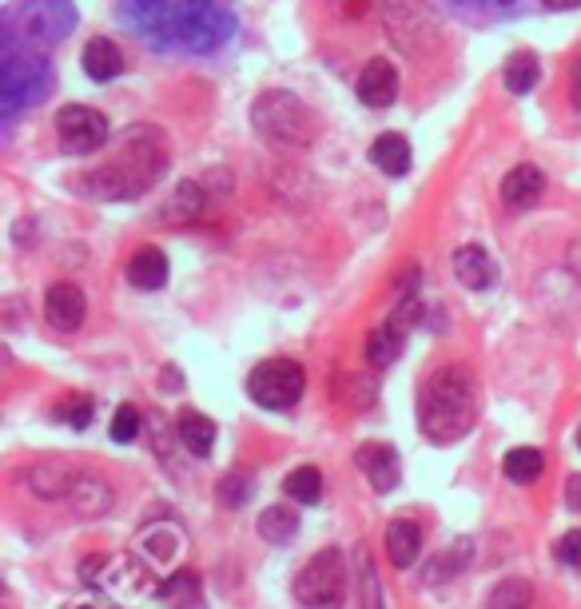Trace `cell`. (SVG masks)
Here are the masks:
<instances>
[{"instance_id": "obj_1", "label": "cell", "mask_w": 581, "mask_h": 609, "mask_svg": "<svg viewBox=\"0 0 581 609\" xmlns=\"http://www.w3.org/2000/svg\"><path fill=\"white\" fill-rule=\"evenodd\" d=\"M120 16L155 53L211 56L240 28L231 0H120Z\"/></svg>"}, {"instance_id": "obj_2", "label": "cell", "mask_w": 581, "mask_h": 609, "mask_svg": "<svg viewBox=\"0 0 581 609\" xmlns=\"http://www.w3.org/2000/svg\"><path fill=\"white\" fill-rule=\"evenodd\" d=\"M164 168H167L164 140L152 128H136L124 136L116 160H108L104 168H96L89 175H77V180H89V184L77 187L96 199H136L160 180Z\"/></svg>"}, {"instance_id": "obj_3", "label": "cell", "mask_w": 581, "mask_h": 609, "mask_svg": "<svg viewBox=\"0 0 581 609\" xmlns=\"http://www.w3.org/2000/svg\"><path fill=\"white\" fill-rule=\"evenodd\" d=\"M478 423V394H474L470 375L462 367H442L434 370L418 394V426L430 443H458L466 438Z\"/></svg>"}, {"instance_id": "obj_4", "label": "cell", "mask_w": 581, "mask_h": 609, "mask_svg": "<svg viewBox=\"0 0 581 609\" xmlns=\"http://www.w3.org/2000/svg\"><path fill=\"white\" fill-rule=\"evenodd\" d=\"M77 28L72 0H16L0 21V44L12 48H53Z\"/></svg>"}, {"instance_id": "obj_5", "label": "cell", "mask_w": 581, "mask_h": 609, "mask_svg": "<svg viewBox=\"0 0 581 609\" xmlns=\"http://www.w3.org/2000/svg\"><path fill=\"white\" fill-rule=\"evenodd\" d=\"M48 88H53V68H48L45 53L0 44V108L9 120L21 116L24 108L40 104L48 96Z\"/></svg>"}, {"instance_id": "obj_6", "label": "cell", "mask_w": 581, "mask_h": 609, "mask_svg": "<svg viewBox=\"0 0 581 609\" xmlns=\"http://www.w3.org/2000/svg\"><path fill=\"white\" fill-rule=\"evenodd\" d=\"M255 131L275 148H307L315 140V120L291 92H264L255 100Z\"/></svg>"}, {"instance_id": "obj_7", "label": "cell", "mask_w": 581, "mask_h": 609, "mask_svg": "<svg viewBox=\"0 0 581 609\" xmlns=\"http://www.w3.org/2000/svg\"><path fill=\"white\" fill-rule=\"evenodd\" d=\"M307 391V375L295 359H267L247 375V394L264 411H291Z\"/></svg>"}, {"instance_id": "obj_8", "label": "cell", "mask_w": 581, "mask_h": 609, "mask_svg": "<svg viewBox=\"0 0 581 609\" xmlns=\"http://www.w3.org/2000/svg\"><path fill=\"white\" fill-rule=\"evenodd\" d=\"M347 594V562L339 550H323L295 574V598L307 609H339Z\"/></svg>"}, {"instance_id": "obj_9", "label": "cell", "mask_w": 581, "mask_h": 609, "mask_svg": "<svg viewBox=\"0 0 581 609\" xmlns=\"http://www.w3.org/2000/svg\"><path fill=\"white\" fill-rule=\"evenodd\" d=\"M108 116L89 104H68L56 112V136L68 156H92L108 143Z\"/></svg>"}, {"instance_id": "obj_10", "label": "cell", "mask_w": 581, "mask_h": 609, "mask_svg": "<svg viewBox=\"0 0 581 609\" xmlns=\"http://www.w3.org/2000/svg\"><path fill=\"white\" fill-rule=\"evenodd\" d=\"M418 315H422L418 299H403L383 326H374L371 338H367V363H371L374 370H386L398 355H403L406 335H410V326L418 323Z\"/></svg>"}, {"instance_id": "obj_11", "label": "cell", "mask_w": 581, "mask_h": 609, "mask_svg": "<svg viewBox=\"0 0 581 609\" xmlns=\"http://www.w3.org/2000/svg\"><path fill=\"white\" fill-rule=\"evenodd\" d=\"M355 467L367 474V482H371L379 494L395 490L398 479H403V470H398V450L386 447V443H362V447L355 450Z\"/></svg>"}, {"instance_id": "obj_12", "label": "cell", "mask_w": 581, "mask_h": 609, "mask_svg": "<svg viewBox=\"0 0 581 609\" xmlns=\"http://www.w3.org/2000/svg\"><path fill=\"white\" fill-rule=\"evenodd\" d=\"M355 92H359V100L367 104V108H391L398 96V72L391 60H383V56H374V60H367V68L359 72V84H355Z\"/></svg>"}, {"instance_id": "obj_13", "label": "cell", "mask_w": 581, "mask_h": 609, "mask_svg": "<svg viewBox=\"0 0 581 609\" xmlns=\"http://www.w3.org/2000/svg\"><path fill=\"white\" fill-rule=\"evenodd\" d=\"M89 315V299L77 284H53L45 295V319L56 331H77Z\"/></svg>"}, {"instance_id": "obj_14", "label": "cell", "mask_w": 581, "mask_h": 609, "mask_svg": "<svg viewBox=\"0 0 581 609\" xmlns=\"http://www.w3.org/2000/svg\"><path fill=\"white\" fill-rule=\"evenodd\" d=\"M65 502L72 506V514H80V518H100V514L112 510V502H116V494H112V486L100 474H72V486H68Z\"/></svg>"}, {"instance_id": "obj_15", "label": "cell", "mask_w": 581, "mask_h": 609, "mask_svg": "<svg viewBox=\"0 0 581 609\" xmlns=\"http://www.w3.org/2000/svg\"><path fill=\"white\" fill-rule=\"evenodd\" d=\"M546 192V175L537 172L534 163H518L514 172L502 180V204L510 211H530Z\"/></svg>"}, {"instance_id": "obj_16", "label": "cell", "mask_w": 581, "mask_h": 609, "mask_svg": "<svg viewBox=\"0 0 581 609\" xmlns=\"http://www.w3.org/2000/svg\"><path fill=\"white\" fill-rule=\"evenodd\" d=\"M454 275H458L462 287H470V291H486V287L498 279V263L490 260V251L486 248L466 243V248L454 251Z\"/></svg>"}, {"instance_id": "obj_17", "label": "cell", "mask_w": 581, "mask_h": 609, "mask_svg": "<svg viewBox=\"0 0 581 609\" xmlns=\"http://www.w3.org/2000/svg\"><path fill=\"white\" fill-rule=\"evenodd\" d=\"M386 554L398 570L415 566L418 554H422V526L410 522V518H395L386 526Z\"/></svg>"}, {"instance_id": "obj_18", "label": "cell", "mask_w": 581, "mask_h": 609, "mask_svg": "<svg viewBox=\"0 0 581 609\" xmlns=\"http://www.w3.org/2000/svg\"><path fill=\"white\" fill-rule=\"evenodd\" d=\"M84 72H89L96 84H108V80H116L124 72V53L108 41V36H92V41L84 44Z\"/></svg>"}, {"instance_id": "obj_19", "label": "cell", "mask_w": 581, "mask_h": 609, "mask_svg": "<svg viewBox=\"0 0 581 609\" xmlns=\"http://www.w3.org/2000/svg\"><path fill=\"white\" fill-rule=\"evenodd\" d=\"M470 558H474V542H470V538H458V542L450 545V550L434 554L427 566H422V582H427V586H442V582L458 577L462 570L470 566Z\"/></svg>"}, {"instance_id": "obj_20", "label": "cell", "mask_w": 581, "mask_h": 609, "mask_svg": "<svg viewBox=\"0 0 581 609\" xmlns=\"http://www.w3.org/2000/svg\"><path fill=\"white\" fill-rule=\"evenodd\" d=\"M128 284L140 291H160L167 284V255L160 248H140L128 263Z\"/></svg>"}, {"instance_id": "obj_21", "label": "cell", "mask_w": 581, "mask_h": 609, "mask_svg": "<svg viewBox=\"0 0 581 609\" xmlns=\"http://www.w3.org/2000/svg\"><path fill=\"white\" fill-rule=\"evenodd\" d=\"M371 163L386 175L410 172V143H406V136H398V131H383V136L371 143Z\"/></svg>"}, {"instance_id": "obj_22", "label": "cell", "mask_w": 581, "mask_h": 609, "mask_svg": "<svg viewBox=\"0 0 581 609\" xmlns=\"http://www.w3.org/2000/svg\"><path fill=\"white\" fill-rule=\"evenodd\" d=\"M216 423H211L208 414H199V411H184L179 414V443H184L187 450L196 458H208L211 450H216Z\"/></svg>"}, {"instance_id": "obj_23", "label": "cell", "mask_w": 581, "mask_h": 609, "mask_svg": "<svg viewBox=\"0 0 581 609\" xmlns=\"http://www.w3.org/2000/svg\"><path fill=\"white\" fill-rule=\"evenodd\" d=\"M160 598L172 609H204V582L191 570H179V574H172L160 586Z\"/></svg>"}, {"instance_id": "obj_24", "label": "cell", "mask_w": 581, "mask_h": 609, "mask_svg": "<svg viewBox=\"0 0 581 609\" xmlns=\"http://www.w3.org/2000/svg\"><path fill=\"white\" fill-rule=\"evenodd\" d=\"M259 533H264V542H271V545L295 542V533H299V514L291 510L287 502H279V506H267V510L259 514Z\"/></svg>"}, {"instance_id": "obj_25", "label": "cell", "mask_w": 581, "mask_h": 609, "mask_svg": "<svg viewBox=\"0 0 581 609\" xmlns=\"http://www.w3.org/2000/svg\"><path fill=\"white\" fill-rule=\"evenodd\" d=\"M530 0H446L450 12L470 16V21H498V16H514L526 9Z\"/></svg>"}, {"instance_id": "obj_26", "label": "cell", "mask_w": 581, "mask_h": 609, "mask_svg": "<svg viewBox=\"0 0 581 609\" xmlns=\"http://www.w3.org/2000/svg\"><path fill=\"white\" fill-rule=\"evenodd\" d=\"M537 77H542V65H537V56L526 53V48L510 56V60H506V68H502V80H506V88H510L514 96H526V92H534Z\"/></svg>"}, {"instance_id": "obj_27", "label": "cell", "mask_w": 581, "mask_h": 609, "mask_svg": "<svg viewBox=\"0 0 581 609\" xmlns=\"http://www.w3.org/2000/svg\"><path fill=\"white\" fill-rule=\"evenodd\" d=\"M502 470H506V479H510V482H518V486H530V482L542 479L546 458H542V450H534V447H518V450H510V455L502 458Z\"/></svg>"}, {"instance_id": "obj_28", "label": "cell", "mask_w": 581, "mask_h": 609, "mask_svg": "<svg viewBox=\"0 0 581 609\" xmlns=\"http://www.w3.org/2000/svg\"><path fill=\"white\" fill-rule=\"evenodd\" d=\"M283 494L287 498L303 502V506H315V502L323 498V474H318V467L291 470V474L283 479Z\"/></svg>"}, {"instance_id": "obj_29", "label": "cell", "mask_w": 581, "mask_h": 609, "mask_svg": "<svg viewBox=\"0 0 581 609\" xmlns=\"http://www.w3.org/2000/svg\"><path fill=\"white\" fill-rule=\"evenodd\" d=\"M486 609H534V586L526 577H510L490 594V606Z\"/></svg>"}, {"instance_id": "obj_30", "label": "cell", "mask_w": 581, "mask_h": 609, "mask_svg": "<svg viewBox=\"0 0 581 609\" xmlns=\"http://www.w3.org/2000/svg\"><path fill=\"white\" fill-rule=\"evenodd\" d=\"M72 474H77V470H68V467H36L33 474H28V482H33V490L40 498H65L68 486H72Z\"/></svg>"}, {"instance_id": "obj_31", "label": "cell", "mask_w": 581, "mask_h": 609, "mask_svg": "<svg viewBox=\"0 0 581 609\" xmlns=\"http://www.w3.org/2000/svg\"><path fill=\"white\" fill-rule=\"evenodd\" d=\"M355 574H359V609H383V586H379V574H374L367 550H359Z\"/></svg>"}, {"instance_id": "obj_32", "label": "cell", "mask_w": 581, "mask_h": 609, "mask_svg": "<svg viewBox=\"0 0 581 609\" xmlns=\"http://www.w3.org/2000/svg\"><path fill=\"white\" fill-rule=\"evenodd\" d=\"M216 494H220L223 506L240 510V506H247V498H252V479H247V474H223Z\"/></svg>"}, {"instance_id": "obj_33", "label": "cell", "mask_w": 581, "mask_h": 609, "mask_svg": "<svg viewBox=\"0 0 581 609\" xmlns=\"http://www.w3.org/2000/svg\"><path fill=\"white\" fill-rule=\"evenodd\" d=\"M136 435H140V411L132 403L116 406V414H112V438L116 443H136Z\"/></svg>"}, {"instance_id": "obj_34", "label": "cell", "mask_w": 581, "mask_h": 609, "mask_svg": "<svg viewBox=\"0 0 581 609\" xmlns=\"http://www.w3.org/2000/svg\"><path fill=\"white\" fill-rule=\"evenodd\" d=\"M92 411H96V403H92L89 394H72V399H65L60 403V418H65L68 426H77V430H84V426L92 423Z\"/></svg>"}, {"instance_id": "obj_35", "label": "cell", "mask_w": 581, "mask_h": 609, "mask_svg": "<svg viewBox=\"0 0 581 609\" xmlns=\"http://www.w3.org/2000/svg\"><path fill=\"white\" fill-rule=\"evenodd\" d=\"M554 554H558L561 566L581 570V530H570L566 538H558V542H554Z\"/></svg>"}, {"instance_id": "obj_36", "label": "cell", "mask_w": 581, "mask_h": 609, "mask_svg": "<svg viewBox=\"0 0 581 609\" xmlns=\"http://www.w3.org/2000/svg\"><path fill=\"white\" fill-rule=\"evenodd\" d=\"M566 502H570L573 514H581V474H573V479L566 482Z\"/></svg>"}, {"instance_id": "obj_37", "label": "cell", "mask_w": 581, "mask_h": 609, "mask_svg": "<svg viewBox=\"0 0 581 609\" xmlns=\"http://www.w3.org/2000/svg\"><path fill=\"white\" fill-rule=\"evenodd\" d=\"M570 100H573V108L581 112V60L573 65V72H570Z\"/></svg>"}, {"instance_id": "obj_38", "label": "cell", "mask_w": 581, "mask_h": 609, "mask_svg": "<svg viewBox=\"0 0 581 609\" xmlns=\"http://www.w3.org/2000/svg\"><path fill=\"white\" fill-rule=\"evenodd\" d=\"M549 12H570V9H581V0H542Z\"/></svg>"}, {"instance_id": "obj_39", "label": "cell", "mask_w": 581, "mask_h": 609, "mask_svg": "<svg viewBox=\"0 0 581 609\" xmlns=\"http://www.w3.org/2000/svg\"><path fill=\"white\" fill-rule=\"evenodd\" d=\"M68 609H108V606H100V601H72Z\"/></svg>"}, {"instance_id": "obj_40", "label": "cell", "mask_w": 581, "mask_h": 609, "mask_svg": "<svg viewBox=\"0 0 581 609\" xmlns=\"http://www.w3.org/2000/svg\"><path fill=\"white\" fill-rule=\"evenodd\" d=\"M578 447H581V430H578Z\"/></svg>"}]
</instances>
